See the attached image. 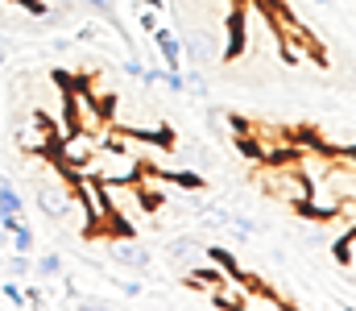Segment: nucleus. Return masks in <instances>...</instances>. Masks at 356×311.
<instances>
[{
	"label": "nucleus",
	"mask_w": 356,
	"mask_h": 311,
	"mask_svg": "<svg viewBox=\"0 0 356 311\" xmlns=\"http://www.w3.org/2000/svg\"><path fill=\"white\" fill-rule=\"evenodd\" d=\"M95 133H83V129H67V137L58 141V158L67 162V166H75V170H83L91 162V154H95ZM75 170L67 175V179H75Z\"/></svg>",
	"instance_id": "1"
},
{
	"label": "nucleus",
	"mask_w": 356,
	"mask_h": 311,
	"mask_svg": "<svg viewBox=\"0 0 356 311\" xmlns=\"http://www.w3.org/2000/svg\"><path fill=\"white\" fill-rule=\"evenodd\" d=\"M108 262H116V266H124V270H149L154 266V249L145 245V241H133V237H120V241H112L108 245Z\"/></svg>",
	"instance_id": "2"
},
{
	"label": "nucleus",
	"mask_w": 356,
	"mask_h": 311,
	"mask_svg": "<svg viewBox=\"0 0 356 311\" xmlns=\"http://www.w3.org/2000/svg\"><path fill=\"white\" fill-rule=\"evenodd\" d=\"M38 212L46 216V220H67V212H71V187H63V183H38Z\"/></svg>",
	"instance_id": "3"
},
{
	"label": "nucleus",
	"mask_w": 356,
	"mask_h": 311,
	"mask_svg": "<svg viewBox=\"0 0 356 311\" xmlns=\"http://www.w3.org/2000/svg\"><path fill=\"white\" fill-rule=\"evenodd\" d=\"M220 38L211 33V29H191V38L182 42V54L191 58V67H207V63H216L220 58V46H216Z\"/></svg>",
	"instance_id": "4"
},
{
	"label": "nucleus",
	"mask_w": 356,
	"mask_h": 311,
	"mask_svg": "<svg viewBox=\"0 0 356 311\" xmlns=\"http://www.w3.org/2000/svg\"><path fill=\"white\" fill-rule=\"evenodd\" d=\"M154 42H158V54H162V67H170V71H182V38H178L175 29H166V25H158V29H154Z\"/></svg>",
	"instance_id": "5"
},
{
	"label": "nucleus",
	"mask_w": 356,
	"mask_h": 311,
	"mask_svg": "<svg viewBox=\"0 0 356 311\" xmlns=\"http://www.w3.org/2000/svg\"><path fill=\"white\" fill-rule=\"evenodd\" d=\"M166 257L178 262L182 270H186V266H199V262H203V245H199L195 237H175V241H166Z\"/></svg>",
	"instance_id": "6"
},
{
	"label": "nucleus",
	"mask_w": 356,
	"mask_h": 311,
	"mask_svg": "<svg viewBox=\"0 0 356 311\" xmlns=\"http://www.w3.org/2000/svg\"><path fill=\"white\" fill-rule=\"evenodd\" d=\"M79 4H88V8L95 13V17H99V21H108V25H112L120 38H129V33H124V25L116 21V0H79Z\"/></svg>",
	"instance_id": "7"
},
{
	"label": "nucleus",
	"mask_w": 356,
	"mask_h": 311,
	"mask_svg": "<svg viewBox=\"0 0 356 311\" xmlns=\"http://www.w3.org/2000/svg\"><path fill=\"white\" fill-rule=\"evenodd\" d=\"M332 257H336L344 270H353V224L344 228V237H336V241H332Z\"/></svg>",
	"instance_id": "8"
},
{
	"label": "nucleus",
	"mask_w": 356,
	"mask_h": 311,
	"mask_svg": "<svg viewBox=\"0 0 356 311\" xmlns=\"http://www.w3.org/2000/svg\"><path fill=\"white\" fill-rule=\"evenodd\" d=\"M203 257H207L211 266H220L224 274H236V257H232L228 249H220V245H207V253H203ZM236 278H241V274H236Z\"/></svg>",
	"instance_id": "9"
},
{
	"label": "nucleus",
	"mask_w": 356,
	"mask_h": 311,
	"mask_svg": "<svg viewBox=\"0 0 356 311\" xmlns=\"http://www.w3.org/2000/svg\"><path fill=\"white\" fill-rule=\"evenodd\" d=\"M33 274H38L42 282H46V278H58V274H63V257H58V253H42L38 266H33Z\"/></svg>",
	"instance_id": "10"
},
{
	"label": "nucleus",
	"mask_w": 356,
	"mask_h": 311,
	"mask_svg": "<svg viewBox=\"0 0 356 311\" xmlns=\"http://www.w3.org/2000/svg\"><path fill=\"white\" fill-rule=\"evenodd\" d=\"M182 88H186L191 96H207V75H203V67L182 71Z\"/></svg>",
	"instance_id": "11"
},
{
	"label": "nucleus",
	"mask_w": 356,
	"mask_h": 311,
	"mask_svg": "<svg viewBox=\"0 0 356 311\" xmlns=\"http://www.w3.org/2000/svg\"><path fill=\"white\" fill-rule=\"evenodd\" d=\"M4 262V270H8V278H25L33 266H29V253H8V257H0Z\"/></svg>",
	"instance_id": "12"
},
{
	"label": "nucleus",
	"mask_w": 356,
	"mask_h": 311,
	"mask_svg": "<svg viewBox=\"0 0 356 311\" xmlns=\"http://www.w3.org/2000/svg\"><path fill=\"white\" fill-rule=\"evenodd\" d=\"M170 183H175V187H186V191H199V187H207V179H203L199 170H175V175H170Z\"/></svg>",
	"instance_id": "13"
},
{
	"label": "nucleus",
	"mask_w": 356,
	"mask_h": 311,
	"mask_svg": "<svg viewBox=\"0 0 356 311\" xmlns=\"http://www.w3.org/2000/svg\"><path fill=\"white\" fill-rule=\"evenodd\" d=\"M8 237H13V253H33V228H29V224L13 228Z\"/></svg>",
	"instance_id": "14"
},
{
	"label": "nucleus",
	"mask_w": 356,
	"mask_h": 311,
	"mask_svg": "<svg viewBox=\"0 0 356 311\" xmlns=\"http://www.w3.org/2000/svg\"><path fill=\"white\" fill-rule=\"evenodd\" d=\"M4 212H17V216L25 212V204H21V191H13L8 183H0V216H4Z\"/></svg>",
	"instance_id": "15"
},
{
	"label": "nucleus",
	"mask_w": 356,
	"mask_h": 311,
	"mask_svg": "<svg viewBox=\"0 0 356 311\" xmlns=\"http://www.w3.org/2000/svg\"><path fill=\"white\" fill-rule=\"evenodd\" d=\"M228 220H232V212L220 204H211L207 212H203V224H211V228H228Z\"/></svg>",
	"instance_id": "16"
},
{
	"label": "nucleus",
	"mask_w": 356,
	"mask_h": 311,
	"mask_svg": "<svg viewBox=\"0 0 356 311\" xmlns=\"http://www.w3.org/2000/svg\"><path fill=\"white\" fill-rule=\"evenodd\" d=\"M228 228H232L236 237H253V232H257V220H249V216H232Z\"/></svg>",
	"instance_id": "17"
},
{
	"label": "nucleus",
	"mask_w": 356,
	"mask_h": 311,
	"mask_svg": "<svg viewBox=\"0 0 356 311\" xmlns=\"http://www.w3.org/2000/svg\"><path fill=\"white\" fill-rule=\"evenodd\" d=\"M0 295H4V299H8L13 308H25V291H21V287H17L13 278H8V282H0Z\"/></svg>",
	"instance_id": "18"
},
{
	"label": "nucleus",
	"mask_w": 356,
	"mask_h": 311,
	"mask_svg": "<svg viewBox=\"0 0 356 311\" xmlns=\"http://www.w3.org/2000/svg\"><path fill=\"white\" fill-rule=\"evenodd\" d=\"M158 83H166V88H170V92H186V88H182V71H170V67H162V79H158Z\"/></svg>",
	"instance_id": "19"
},
{
	"label": "nucleus",
	"mask_w": 356,
	"mask_h": 311,
	"mask_svg": "<svg viewBox=\"0 0 356 311\" xmlns=\"http://www.w3.org/2000/svg\"><path fill=\"white\" fill-rule=\"evenodd\" d=\"M137 21H141V29H145V33H154V29H158V25H162V21H158V13H154V8H137Z\"/></svg>",
	"instance_id": "20"
},
{
	"label": "nucleus",
	"mask_w": 356,
	"mask_h": 311,
	"mask_svg": "<svg viewBox=\"0 0 356 311\" xmlns=\"http://www.w3.org/2000/svg\"><path fill=\"white\" fill-rule=\"evenodd\" d=\"M124 75H133V79H141V75H145V63H137V58H129V63H124Z\"/></svg>",
	"instance_id": "21"
},
{
	"label": "nucleus",
	"mask_w": 356,
	"mask_h": 311,
	"mask_svg": "<svg viewBox=\"0 0 356 311\" xmlns=\"http://www.w3.org/2000/svg\"><path fill=\"white\" fill-rule=\"evenodd\" d=\"M116 287H120L129 299H137V295H141V282H116Z\"/></svg>",
	"instance_id": "22"
},
{
	"label": "nucleus",
	"mask_w": 356,
	"mask_h": 311,
	"mask_svg": "<svg viewBox=\"0 0 356 311\" xmlns=\"http://www.w3.org/2000/svg\"><path fill=\"white\" fill-rule=\"evenodd\" d=\"M315 4H319V8H332V0H315Z\"/></svg>",
	"instance_id": "23"
},
{
	"label": "nucleus",
	"mask_w": 356,
	"mask_h": 311,
	"mask_svg": "<svg viewBox=\"0 0 356 311\" xmlns=\"http://www.w3.org/2000/svg\"><path fill=\"white\" fill-rule=\"evenodd\" d=\"M4 63H8V54H4V46H0V67H4Z\"/></svg>",
	"instance_id": "24"
},
{
	"label": "nucleus",
	"mask_w": 356,
	"mask_h": 311,
	"mask_svg": "<svg viewBox=\"0 0 356 311\" xmlns=\"http://www.w3.org/2000/svg\"><path fill=\"white\" fill-rule=\"evenodd\" d=\"M0 183H8V179H4V175H0Z\"/></svg>",
	"instance_id": "25"
}]
</instances>
